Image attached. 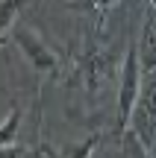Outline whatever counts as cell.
<instances>
[{
  "label": "cell",
  "instance_id": "cell-1",
  "mask_svg": "<svg viewBox=\"0 0 156 158\" xmlns=\"http://www.w3.org/2000/svg\"><path fill=\"white\" fill-rule=\"evenodd\" d=\"M130 132L141 141L150 158H156V70L145 73V85H141V94L130 117Z\"/></svg>",
  "mask_w": 156,
  "mask_h": 158
},
{
  "label": "cell",
  "instance_id": "cell-2",
  "mask_svg": "<svg viewBox=\"0 0 156 158\" xmlns=\"http://www.w3.org/2000/svg\"><path fill=\"white\" fill-rule=\"evenodd\" d=\"M141 85H145V68L139 59V44H130L121 64V85H118V129H127L136 100L141 94Z\"/></svg>",
  "mask_w": 156,
  "mask_h": 158
},
{
  "label": "cell",
  "instance_id": "cell-3",
  "mask_svg": "<svg viewBox=\"0 0 156 158\" xmlns=\"http://www.w3.org/2000/svg\"><path fill=\"white\" fill-rule=\"evenodd\" d=\"M12 38H15V44L21 47V53L29 59V64H33L38 73H44V76H56V73H59L62 62H59L56 50H53V47L47 44L38 32H35V29H29V27H15V29H12Z\"/></svg>",
  "mask_w": 156,
  "mask_h": 158
},
{
  "label": "cell",
  "instance_id": "cell-4",
  "mask_svg": "<svg viewBox=\"0 0 156 158\" xmlns=\"http://www.w3.org/2000/svg\"><path fill=\"white\" fill-rule=\"evenodd\" d=\"M136 44H139V59H141L145 73H153L156 70V3H150V9H147V18L141 23Z\"/></svg>",
  "mask_w": 156,
  "mask_h": 158
},
{
  "label": "cell",
  "instance_id": "cell-5",
  "mask_svg": "<svg viewBox=\"0 0 156 158\" xmlns=\"http://www.w3.org/2000/svg\"><path fill=\"white\" fill-rule=\"evenodd\" d=\"M115 3L118 0H65V6L80 15H106Z\"/></svg>",
  "mask_w": 156,
  "mask_h": 158
},
{
  "label": "cell",
  "instance_id": "cell-6",
  "mask_svg": "<svg viewBox=\"0 0 156 158\" xmlns=\"http://www.w3.org/2000/svg\"><path fill=\"white\" fill-rule=\"evenodd\" d=\"M18 126H21V108H15L12 111V117L3 120V132H0V141H3V147H12L18 138Z\"/></svg>",
  "mask_w": 156,
  "mask_h": 158
},
{
  "label": "cell",
  "instance_id": "cell-7",
  "mask_svg": "<svg viewBox=\"0 0 156 158\" xmlns=\"http://www.w3.org/2000/svg\"><path fill=\"white\" fill-rule=\"evenodd\" d=\"M3 158H21V149L12 143V147H3Z\"/></svg>",
  "mask_w": 156,
  "mask_h": 158
}]
</instances>
